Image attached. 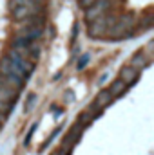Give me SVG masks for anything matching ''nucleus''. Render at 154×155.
<instances>
[{
    "instance_id": "1",
    "label": "nucleus",
    "mask_w": 154,
    "mask_h": 155,
    "mask_svg": "<svg viewBox=\"0 0 154 155\" xmlns=\"http://www.w3.org/2000/svg\"><path fill=\"white\" fill-rule=\"evenodd\" d=\"M109 5H111L109 0H96L89 9H85V11H87V13H85V22L89 24V22H93V20H96V18L107 15V13H109V11H107Z\"/></svg>"
},
{
    "instance_id": "2",
    "label": "nucleus",
    "mask_w": 154,
    "mask_h": 155,
    "mask_svg": "<svg viewBox=\"0 0 154 155\" xmlns=\"http://www.w3.org/2000/svg\"><path fill=\"white\" fill-rule=\"evenodd\" d=\"M83 130H85V128H83L82 124H78V123H76V124H75V126H73V128L67 132V135L64 137V141H62L60 148H65V150H69V152H71V150L75 148V144L78 143V139L82 137Z\"/></svg>"
},
{
    "instance_id": "3",
    "label": "nucleus",
    "mask_w": 154,
    "mask_h": 155,
    "mask_svg": "<svg viewBox=\"0 0 154 155\" xmlns=\"http://www.w3.org/2000/svg\"><path fill=\"white\" fill-rule=\"evenodd\" d=\"M18 97V90L15 88H9L5 85H0V103H5V105H13Z\"/></svg>"
},
{
    "instance_id": "4",
    "label": "nucleus",
    "mask_w": 154,
    "mask_h": 155,
    "mask_svg": "<svg viewBox=\"0 0 154 155\" xmlns=\"http://www.w3.org/2000/svg\"><path fill=\"white\" fill-rule=\"evenodd\" d=\"M140 76V71H136V69H132L131 65H127V67H123L121 71H120V79L129 87L131 83H134L136 79Z\"/></svg>"
},
{
    "instance_id": "5",
    "label": "nucleus",
    "mask_w": 154,
    "mask_h": 155,
    "mask_svg": "<svg viewBox=\"0 0 154 155\" xmlns=\"http://www.w3.org/2000/svg\"><path fill=\"white\" fill-rule=\"evenodd\" d=\"M125 88H127V85H125V83H123V81H121V79L118 78V79H114V81H113V83L109 85V88H107V90H109L111 97L114 99V97H120V96H121V94L125 92Z\"/></svg>"
},
{
    "instance_id": "6",
    "label": "nucleus",
    "mask_w": 154,
    "mask_h": 155,
    "mask_svg": "<svg viewBox=\"0 0 154 155\" xmlns=\"http://www.w3.org/2000/svg\"><path fill=\"white\" fill-rule=\"evenodd\" d=\"M111 101H113V97H111L109 90H107V88H103L102 92H98V96H96V99H94L93 103H94V105H96L100 110H103V108H105V107H107Z\"/></svg>"
},
{
    "instance_id": "7",
    "label": "nucleus",
    "mask_w": 154,
    "mask_h": 155,
    "mask_svg": "<svg viewBox=\"0 0 154 155\" xmlns=\"http://www.w3.org/2000/svg\"><path fill=\"white\" fill-rule=\"evenodd\" d=\"M0 85H5V87L15 88V90L20 92V88H22V79L16 78V76H0Z\"/></svg>"
},
{
    "instance_id": "8",
    "label": "nucleus",
    "mask_w": 154,
    "mask_h": 155,
    "mask_svg": "<svg viewBox=\"0 0 154 155\" xmlns=\"http://www.w3.org/2000/svg\"><path fill=\"white\" fill-rule=\"evenodd\" d=\"M147 63H149V58H145V54H136L131 60V67L136 71H142L143 67H147Z\"/></svg>"
},
{
    "instance_id": "9",
    "label": "nucleus",
    "mask_w": 154,
    "mask_h": 155,
    "mask_svg": "<svg viewBox=\"0 0 154 155\" xmlns=\"http://www.w3.org/2000/svg\"><path fill=\"white\" fill-rule=\"evenodd\" d=\"M94 2H96V0H78V5H80L82 9H89Z\"/></svg>"
},
{
    "instance_id": "10",
    "label": "nucleus",
    "mask_w": 154,
    "mask_h": 155,
    "mask_svg": "<svg viewBox=\"0 0 154 155\" xmlns=\"http://www.w3.org/2000/svg\"><path fill=\"white\" fill-rule=\"evenodd\" d=\"M53 155H71V152H69V150H65V148H58Z\"/></svg>"
},
{
    "instance_id": "11",
    "label": "nucleus",
    "mask_w": 154,
    "mask_h": 155,
    "mask_svg": "<svg viewBox=\"0 0 154 155\" xmlns=\"http://www.w3.org/2000/svg\"><path fill=\"white\" fill-rule=\"evenodd\" d=\"M5 119H7V116H5V114H0V126L5 123Z\"/></svg>"
}]
</instances>
